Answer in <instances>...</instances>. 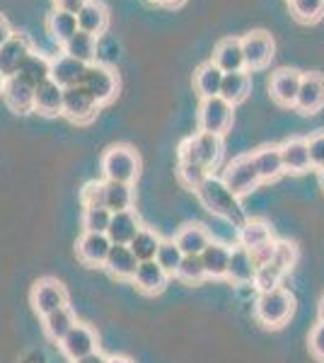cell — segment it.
Returning a JSON list of instances; mask_svg holds the SVG:
<instances>
[{"label":"cell","mask_w":324,"mask_h":363,"mask_svg":"<svg viewBox=\"0 0 324 363\" xmlns=\"http://www.w3.org/2000/svg\"><path fill=\"white\" fill-rule=\"evenodd\" d=\"M194 194H196V199L201 201V206L206 211H211L213 216H220V218L230 220V223H235L238 228L247 220L240 199L228 189L225 182H223L220 177L208 174V177H206L201 184L194 189Z\"/></svg>","instance_id":"6da1fadb"},{"label":"cell","mask_w":324,"mask_h":363,"mask_svg":"<svg viewBox=\"0 0 324 363\" xmlns=\"http://www.w3.org/2000/svg\"><path fill=\"white\" fill-rule=\"evenodd\" d=\"M284 169L293 174H303L310 169V153H308V140L305 138H288L284 145H279Z\"/></svg>","instance_id":"cb8c5ba5"},{"label":"cell","mask_w":324,"mask_h":363,"mask_svg":"<svg viewBox=\"0 0 324 363\" xmlns=\"http://www.w3.org/2000/svg\"><path fill=\"white\" fill-rule=\"evenodd\" d=\"M13 34H15V32H13V27H10V22L5 20L3 15H0V46L8 42V39L13 37Z\"/></svg>","instance_id":"816d5d0a"},{"label":"cell","mask_w":324,"mask_h":363,"mask_svg":"<svg viewBox=\"0 0 324 363\" xmlns=\"http://www.w3.org/2000/svg\"><path fill=\"white\" fill-rule=\"evenodd\" d=\"M73 363H109V359L107 356L102 354V351H92V354H87V356H82V359H78V361H73Z\"/></svg>","instance_id":"f907efd6"},{"label":"cell","mask_w":324,"mask_h":363,"mask_svg":"<svg viewBox=\"0 0 324 363\" xmlns=\"http://www.w3.org/2000/svg\"><path fill=\"white\" fill-rule=\"evenodd\" d=\"M310 351L315 359L324 361V322H320V325H315V330H312L310 335Z\"/></svg>","instance_id":"c3c4849f"},{"label":"cell","mask_w":324,"mask_h":363,"mask_svg":"<svg viewBox=\"0 0 324 363\" xmlns=\"http://www.w3.org/2000/svg\"><path fill=\"white\" fill-rule=\"evenodd\" d=\"M320 182H322V186H324V167L320 169Z\"/></svg>","instance_id":"6f0895ef"},{"label":"cell","mask_w":324,"mask_h":363,"mask_svg":"<svg viewBox=\"0 0 324 363\" xmlns=\"http://www.w3.org/2000/svg\"><path fill=\"white\" fill-rule=\"evenodd\" d=\"M3 85H5V78L0 75V95H3Z\"/></svg>","instance_id":"9f6ffc18"},{"label":"cell","mask_w":324,"mask_h":363,"mask_svg":"<svg viewBox=\"0 0 324 363\" xmlns=\"http://www.w3.org/2000/svg\"><path fill=\"white\" fill-rule=\"evenodd\" d=\"M213 63L223 70V73H238V70H245L242 42H240L238 37L220 39L213 51Z\"/></svg>","instance_id":"ac0fdd59"},{"label":"cell","mask_w":324,"mask_h":363,"mask_svg":"<svg viewBox=\"0 0 324 363\" xmlns=\"http://www.w3.org/2000/svg\"><path fill=\"white\" fill-rule=\"evenodd\" d=\"M286 279V272L279 269L274 262H269L267 267H259L257 274H255V286L259 294H267V291H274V289H281V281Z\"/></svg>","instance_id":"f35d334b"},{"label":"cell","mask_w":324,"mask_h":363,"mask_svg":"<svg viewBox=\"0 0 324 363\" xmlns=\"http://www.w3.org/2000/svg\"><path fill=\"white\" fill-rule=\"evenodd\" d=\"M223 75H225V73H223V70L218 68L213 61L203 63V66L196 70V75H194V85H196V92L201 95V99L220 95Z\"/></svg>","instance_id":"d6a6232c"},{"label":"cell","mask_w":324,"mask_h":363,"mask_svg":"<svg viewBox=\"0 0 324 363\" xmlns=\"http://www.w3.org/2000/svg\"><path fill=\"white\" fill-rule=\"evenodd\" d=\"M87 0H56V10H63L68 15H78L85 8Z\"/></svg>","instance_id":"681fc988"},{"label":"cell","mask_w":324,"mask_h":363,"mask_svg":"<svg viewBox=\"0 0 324 363\" xmlns=\"http://www.w3.org/2000/svg\"><path fill=\"white\" fill-rule=\"evenodd\" d=\"M138 264L140 262L135 259V255L128 245H111L107 262H104V269L116 279H133Z\"/></svg>","instance_id":"d4e9b609"},{"label":"cell","mask_w":324,"mask_h":363,"mask_svg":"<svg viewBox=\"0 0 324 363\" xmlns=\"http://www.w3.org/2000/svg\"><path fill=\"white\" fill-rule=\"evenodd\" d=\"M160 242H162V238L157 235L155 230L140 228V230L135 233V238L128 242V247H131V252L135 255V259H138V262H150V259H155Z\"/></svg>","instance_id":"8d00e7d4"},{"label":"cell","mask_w":324,"mask_h":363,"mask_svg":"<svg viewBox=\"0 0 324 363\" xmlns=\"http://www.w3.org/2000/svg\"><path fill=\"white\" fill-rule=\"evenodd\" d=\"M271 262H274L279 269H284L288 274L293 267H296L298 262V247L293 242H288V240H276V250H274V257H271Z\"/></svg>","instance_id":"60d3db41"},{"label":"cell","mask_w":324,"mask_h":363,"mask_svg":"<svg viewBox=\"0 0 324 363\" xmlns=\"http://www.w3.org/2000/svg\"><path fill=\"white\" fill-rule=\"evenodd\" d=\"M174 277L181 279V281H186V284H201V281L206 279L201 257H184Z\"/></svg>","instance_id":"7bdbcfd3"},{"label":"cell","mask_w":324,"mask_h":363,"mask_svg":"<svg viewBox=\"0 0 324 363\" xmlns=\"http://www.w3.org/2000/svg\"><path fill=\"white\" fill-rule=\"evenodd\" d=\"M80 85L85 87L87 92H90L92 99H95L97 104L111 102V99L116 97V92H119V78H116V73L109 66H104V63H97V61L87 66Z\"/></svg>","instance_id":"8992f818"},{"label":"cell","mask_w":324,"mask_h":363,"mask_svg":"<svg viewBox=\"0 0 324 363\" xmlns=\"http://www.w3.org/2000/svg\"><path fill=\"white\" fill-rule=\"evenodd\" d=\"M29 51H34V49L25 34H13L8 42L0 46V75H3V78H13L20 61Z\"/></svg>","instance_id":"e0dca14e"},{"label":"cell","mask_w":324,"mask_h":363,"mask_svg":"<svg viewBox=\"0 0 324 363\" xmlns=\"http://www.w3.org/2000/svg\"><path fill=\"white\" fill-rule=\"evenodd\" d=\"M109 363H131V361H128L126 356H111Z\"/></svg>","instance_id":"f5cc1de1"},{"label":"cell","mask_w":324,"mask_h":363,"mask_svg":"<svg viewBox=\"0 0 324 363\" xmlns=\"http://www.w3.org/2000/svg\"><path fill=\"white\" fill-rule=\"evenodd\" d=\"M181 259H184V252L177 247L174 240H162L160 247H157L155 262L169 274V277H174V274H177V269H179Z\"/></svg>","instance_id":"74e56055"},{"label":"cell","mask_w":324,"mask_h":363,"mask_svg":"<svg viewBox=\"0 0 324 363\" xmlns=\"http://www.w3.org/2000/svg\"><path fill=\"white\" fill-rule=\"evenodd\" d=\"M269 240H274V235H271V225L262 218H247L238 230V245L245 247L247 252H252L255 247H259V245L269 242Z\"/></svg>","instance_id":"f546056e"},{"label":"cell","mask_w":324,"mask_h":363,"mask_svg":"<svg viewBox=\"0 0 324 363\" xmlns=\"http://www.w3.org/2000/svg\"><path fill=\"white\" fill-rule=\"evenodd\" d=\"M177 174H179L181 184H186L189 189H196L208 177V169H203L201 165H194V162H179L177 165Z\"/></svg>","instance_id":"f6af8a7d"},{"label":"cell","mask_w":324,"mask_h":363,"mask_svg":"<svg viewBox=\"0 0 324 363\" xmlns=\"http://www.w3.org/2000/svg\"><path fill=\"white\" fill-rule=\"evenodd\" d=\"M140 172V157L128 145H111L102 155V174L107 182L133 184Z\"/></svg>","instance_id":"277c9868"},{"label":"cell","mask_w":324,"mask_h":363,"mask_svg":"<svg viewBox=\"0 0 324 363\" xmlns=\"http://www.w3.org/2000/svg\"><path fill=\"white\" fill-rule=\"evenodd\" d=\"M300 80H303V73L296 68H281L271 75L269 83V92L281 107H293L300 90Z\"/></svg>","instance_id":"7c38bea8"},{"label":"cell","mask_w":324,"mask_h":363,"mask_svg":"<svg viewBox=\"0 0 324 363\" xmlns=\"http://www.w3.org/2000/svg\"><path fill=\"white\" fill-rule=\"evenodd\" d=\"M97 109H99V104L92 99V95L82 85L63 90V116H68L75 124H87V121H92L97 116Z\"/></svg>","instance_id":"9c48e42d"},{"label":"cell","mask_w":324,"mask_h":363,"mask_svg":"<svg viewBox=\"0 0 324 363\" xmlns=\"http://www.w3.org/2000/svg\"><path fill=\"white\" fill-rule=\"evenodd\" d=\"M320 322H324V298H322V303H320Z\"/></svg>","instance_id":"11a10c76"},{"label":"cell","mask_w":324,"mask_h":363,"mask_svg":"<svg viewBox=\"0 0 324 363\" xmlns=\"http://www.w3.org/2000/svg\"><path fill=\"white\" fill-rule=\"evenodd\" d=\"M140 228L143 225H140V218L133 208L131 211H119V213H111L107 238L111 240V245H128Z\"/></svg>","instance_id":"ffe728a7"},{"label":"cell","mask_w":324,"mask_h":363,"mask_svg":"<svg viewBox=\"0 0 324 363\" xmlns=\"http://www.w3.org/2000/svg\"><path fill=\"white\" fill-rule=\"evenodd\" d=\"M46 29H49L51 39H56L58 44H66L75 32H78V17L68 15L63 10H54L46 20Z\"/></svg>","instance_id":"d590c367"},{"label":"cell","mask_w":324,"mask_h":363,"mask_svg":"<svg viewBox=\"0 0 324 363\" xmlns=\"http://www.w3.org/2000/svg\"><path fill=\"white\" fill-rule=\"evenodd\" d=\"M85 70H87V63H82L73 56L61 54V56L51 58V75L49 78L54 80L58 87L68 90V87H75V85L82 83Z\"/></svg>","instance_id":"9a60e30c"},{"label":"cell","mask_w":324,"mask_h":363,"mask_svg":"<svg viewBox=\"0 0 324 363\" xmlns=\"http://www.w3.org/2000/svg\"><path fill=\"white\" fill-rule=\"evenodd\" d=\"M293 310H296V298L288 294L286 289H274L267 291V294H259L257 298V320L262 322L264 327H284L288 320H291Z\"/></svg>","instance_id":"7a4b0ae2"},{"label":"cell","mask_w":324,"mask_h":363,"mask_svg":"<svg viewBox=\"0 0 324 363\" xmlns=\"http://www.w3.org/2000/svg\"><path fill=\"white\" fill-rule=\"evenodd\" d=\"M291 13L298 22H317L324 15V0H291Z\"/></svg>","instance_id":"ab89813d"},{"label":"cell","mask_w":324,"mask_h":363,"mask_svg":"<svg viewBox=\"0 0 324 363\" xmlns=\"http://www.w3.org/2000/svg\"><path fill=\"white\" fill-rule=\"evenodd\" d=\"M255 274H257V267L252 264V257L250 252L245 247H235L230 250V262H228V277L233 284L238 286H247V284H255Z\"/></svg>","instance_id":"4316f807"},{"label":"cell","mask_w":324,"mask_h":363,"mask_svg":"<svg viewBox=\"0 0 324 363\" xmlns=\"http://www.w3.org/2000/svg\"><path fill=\"white\" fill-rule=\"evenodd\" d=\"M250 157H252V165H255L259 179H262V182H274V179H279L281 174L286 172L284 160H281L279 145H264V148L255 150Z\"/></svg>","instance_id":"d6986e66"},{"label":"cell","mask_w":324,"mask_h":363,"mask_svg":"<svg viewBox=\"0 0 324 363\" xmlns=\"http://www.w3.org/2000/svg\"><path fill=\"white\" fill-rule=\"evenodd\" d=\"M75 17H78V29H80V32H87V34H92V37L102 34L104 29H107V22H109L107 8H104L99 0H87L85 8H82Z\"/></svg>","instance_id":"f1b7e54d"},{"label":"cell","mask_w":324,"mask_h":363,"mask_svg":"<svg viewBox=\"0 0 324 363\" xmlns=\"http://www.w3.org/2000/svg\"><path fill=\"white\" fill-rule=\"evenodd\" d=\"M274 250H276V240H269V242L259 245V247H255L250 252L252 257V264H255L257 269L259 267H267L271 262V257H274Z\"/></svg>","instance_id":"7dc6e473"},{"label":"cell","mask_w":324,"mask_h":363,"mask_svg":"<svg viewBox=\"0 0 324 363\" xmlns=\"http://www.w3.org/2000/svg\"><path fill=\"white\" fill-rule=\"evenodd\" d=\"M5 104H8L10 112L15 114H29L34 112V87L27 85L25 80H20L17 75L13 78H5L3 85V95Z\"/></svg>","instance_id":"5bb4252c"},{"label":"cell","mask_w":324,"mask_h":363,"mask_svg":"<svg viewBox=\"0 0 324 363\" xmlns=\"http://www.w3.org/2000/svg\"><path fill=\"white\" fill-rule=\"evenodd\" d=\"M199 257H201L206 279H225L228 277V262H230L228 245L213 242V240H211L208 247H206Z\"/></svg>","instance_id":"484cf974"},{"label":"cell","mask_w":324,"mask_h":363,"mask_svg":"<svg viewBox=\"0 0 324 363\" xmlns=\"http://www.w3.org/2000/svg\"><path fill=\"white\" fill-rule=\"evenodd\" d=\"M250 87L252 80L245 70H238V73H225L223 75V83H220V97L230 102L235 107L238 102H242L250 95Z\"/></svg>","instance_id":"836d02e7"},{"label":"cell","mask_w":324,"mask_h":363,"mask_svg":"<svg viewBox=\"0 0 324 363\" xmlns=\"http://www.w3.org/2000/svg\"><path fill=\"white\" fill-rule=\"evenodd\" d=\"M133 184H123V182H107L104 179V206L111 213L133 208Z\"/></svg>","instance_id":"4dcf8cb0"},{"label":"cell","mask_w":324,"mask_h":363,"mask_svg":"<svg viewBox=\"0 0 324 363\" xmlns=\"http://www.w3.org/2000/svg\"><path fill=\"white\" fill-rule=\"evenodd\" d=\"M63 54L78 58V61L90 66V63H95V58H97V37H92V34L80 32L78 29V32L63 44Z\"/></svg>","instance_id":"1f68e13d"},{"label":"cell","mask_w":324,"mask_h":363,"mask_svg":"<svg viewBox=\"0 0 324 363\" xmlns=\"http://www.w3.org/2000/svg\"><path fill=\"white\" fill-rule=\"evenodd\" d=\"M75 325H78V320H75V313L68 306L58 308L44 318V332H46V337L54 339V342H61Z\"/></svg>","instance_id":"e575fe53"},{"label":"cell","mask_w":324,"mask_h":363,"mask_svg":"<svg viewBox=\"0 0 324 363\" xmlns=\"http://www.w3.org/2000/svg\"><path fill=\"white\" fill-rule=\"evenodd\" d=\"M308 153H310V167L322 169L324 167V131L315 133L308 140Z\"/></svg>","instance_id":"bcb514c9"},{"label":"cell","mask_w":324,"mask_h":363,"mask_svg":"<svg viewBox=\"0 0 324 363\" xmlns=\"http://www.w3.org/2000/svg\"><path fill=\"white\" fill-rule=\"evenodd\" d=\"M58 347H61V351L66 354V359L78 361V359H82V356L97 351V335L87 325H80L78 322V325H75L73 330H70L68 335L58 342Z\"/></svg>","instance_id":"4fadbf2b"},{"label":"cell","mask_w":324,"mask_h":363,"mask_svg":"<svg viewBox=\"0 0 324 363\" xmlns=\"http://www.w3.org/2000/svg\"><path fill=\"white\" fill-rule=\"evenodd\" d=\"M68 306V294L63 289V284H58L56 279H41L34 284L32 289V308L37 310L41 318L51 315L54 310Z\"/></svg>","instance_id":"30bf717a"},{"label":"cell","mask_w":324,"mask_h":363,"mask_svg":"<svg viewBox=\"0 0 324 363\" xmlns=\"http://www.w3.org/2000/svg\"><path fill=\"white\" fill-rule=\"evenodd\" d=\"M167 279H169V274L164 272V269L157 264L155 259H150V262H140L138 269H135V286H138L143 294H148V296H155V294H162L164 291V286H167Z\"/></svg>","instance_id":"603a6c76"},{"label":"cell","mask_w":324,"mask_h":363,"mask_svg":"<svg viewBox=\"0 0 324 363\" xmlns=\"http://www.w3.org/2000/svg\"><path fill=\"white\" fill-rule=\"evenodd\" d=\"M15 75L20 80H25L27 85L37 87L44 80H49L51 75V58H46L44 54H37V51H29V54L22 58L20 66H17Z\"/></svg>","instance_id":"44dd1931"},{"label":"cell","mask_w":324,"mask_h":363,"mask_svg":"<svg viewBox=\"0 0 324 363\" xmlns=\"http://www.w3.org/2000/svg\"><path fill=\"white\" fill-rule=\"evenodd\" d=\"M300 114H317L324 107V75L320 73H305L300 80V90L296 104Z\"/></svg>","instance_id":"8fae6325"},{"label":"cell","mask_w":324,"mask_h":363,"mask_svg":"<svg viewBox=\"0 0 324 363\" xmlns=\"http://www.w3.org/2000/svg\"><path fill=\"white\" fill-rule=\"evenodd\" d=\"M111 211L107 208H85L82 211V228L85 233H107Z\"/></svg>","instance_id":"b9f144b4"},{"label":"cell","mask_w":324,"mask_h":363,"mask_svg":"<svg viewBox=\"0 0 324 363\" xmlns=\"http://www.w3.org/2000/svg\"><path fill=\"white\" fill-rule=\"evenodd\" d=\"M111 250V240L107 233H82L78 240V257L87 267H104Z\"/></svg>","instance_id":"2e32d148"},{"label":"cell","mask_w":324,"mask_h":363,"mask_svg":"<svg viewBox=\"0 0 324 363\" xmlns=\"http://www.w3.org/2000/svg\"><path fill=\"white\" fill-rule=\"evenodd\" d=\"M34 112L44 116L63 114V87H58L51 78L34 87Z\"/></svg>","instance_id":"7402d4cb"},{"label":"cell","mask_w":324,"mask_h":363,"mask_svg":"<svg viewBox=\"0 0 324 363\" xmlns=\"http://www.w3.org/2000/svg\"><path fill=\"white\" fill-rule=\"evenodd\" d=\"M242 54H245V68L247 70H262L271 63V58L276 54L274 37L267 32H250L242 39Z\"/></svg>","instance_id":"ba28073f"},{"label":"cell","mask_w":324,"mask_h":363,"mask_svg":"<svg viewBox=\"0 0 324 363\" xmlns=\"http://www.w3.org/2000/svg\"><path fill=\"white\" fill-rule=\"evenodd\" d=\"M223 155V138L213 136V133H194L179 145V162H194L201 165L203 169H211L218 165Z\"/></svg>","instance_id":"3957f363"},{"label":"cell","mask_w":324,"mask_h":363,"mask_svg":"<svg viewBox=\"0 0 324 363\" xmlns=\"http://www.w3.org/2000/svg\"><path fill=\"white\" fill-rule=\"evenodd\" d=\"M174 242H177V247L184 252V257H199L206 247H208L211 235H208V230H206L203 225L189 223V225H184L179 233H177Z\"/></svg>","instance_id":"83f0119b"},{"label":"cell","mask_w":324,"mask_h":363,"mask_svg":"<svg viewBox=\"0 0 324 363\" xmlns=\"http://www.w3.org/2000/svg\"><path fill=\"white\" fill-rule=\"evenodd\" d=\"M233 126V104L225 102L220 95L201 99L199 107V128L203 133H213V136H225Z\"/></svg>","instance_id":"5b68a950"},{"label":"cell","mask_w":324,"mask_h":363,"mask_svg":"<svg viewBox=\"0 0 324 363\" xmlns=\"http://www.w3.org/2000/svg\"><path fill=\"white\" fill-rule=\"evenodd\" d=\"M82 208H107L104 206V182H87L80 191Z\"/></svg>","instance_id":"ee69618b"},{"label":"cell","mask_w":324,"mask_h":363,"mask_svg":"<svg viewBox=\"0 0 324 363\" xmlns=\"http://www.w3.org/2000/svg\"><path fill=\"white\" fill-rule=\"evenodd\" d=\"M220 179L225 182V186L238 199L245 196V194H250L252 189H257V184L262 182V179H259L255 165H252V157L250 155L235 157V160L225 167V172H223Z\"/></svg>","instance_id":"52a82bcc"},{"label":"cell","mask_w":324,"mask_h":363,"mask_svg":"<svg viewBox=\"0 0 324 363\" xmlns=\"http://www.w3.org/2000/svg\"><path fill=\"white\" fill-rule=\"evenodd\" d=\"M150 3H162V0H150Z\"/></svg>","instance_id":"680465c9"},{"label":"cell","mask_w":324,"mask_h":363,"mask_svg":"<svg viewBox=\"0 0 324 363\" xmlns=\"http://www.w3.org/2000/svg\"><path fill=\"white\" fill-rule=\"evenodd\" d=\"M184 0H162V5H167V8H177V5H181Z\"/></svg>","instance_id":"db71d44e"}]
</instances>
